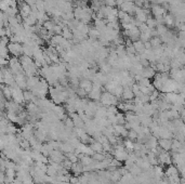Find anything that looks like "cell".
I'll list each match as a JSON object with an SVG mask.
<instances>
[{
	"label": "cell",
	"mask_w": 185,
	"mask_h": 184,
	"mask_svg": "<svg viewBox=\"0 0 185 184\" xmlns=\"http://www.w3.org/2000/svg\"><path fill=\"white\" fill-rule=\"evenodd\" d=\"M9 52L12 57H20L23 55V43H18V42H10L8 45Z\"/></svg>",
	"instance_id": "1"
},
{
	"label": "cell",
	"mask_w": 185,
	"mask_h": 184,
	"mask_svg": "<svg viewBox=\"0 0 185 184\" xmlns=\"http://www.w3.org/2000/svg\"><path fill=\"white\" fill-rule=\"evenodd\" d=\"M150 12L154 18H159V16H164L167 14V10L164 9L161 4H156V3H152V8H150Z\"/></svg>",
	"instance_id": "2"
},
{
	"label": "cell",
	"mask_w": 185,
	"mask_h": 184,
	"mask_svg": "<svg viewBox=\"0 0 185 184\" xmlns=\"http://www.w3.org/2000/svg\"><path fill=\"white\" fill-rule=\"evenodd\" d=\"M119 10H123V11L127 12L128 14H131L132 16H134L135 14V9H137V6L133 1H129V2H123V4H120L118 7Z\"/></svg>",
	"instance_id": "3"
},
{
	"label": "cell",
	"mask_w": 185,
	"mask_h": 184,
	"mask_svg": "<svg viewBox=\"0 0 185 184\" xmlns=\"http://www.w3.org/2000/svg\"><path fill=\"white\" fill-rule=\"evenodd\" d=\"M123 100L125 101H132V100H134L135 95L134 93L132 92V89L130 87H123Z\"/></svg>",
	"instance_id": "4"
},
{
	"label": "cell",
	"mask_w": 185,
	"mask_h": 184,
	"mask_svg": "<svg viewBox=\"0 0 185 184\" xmlns=\"http://www.w3.org/2000/svg\"><path fill=\"white\" fill-rule=\"evenodd\" d=\"M133 46H134L135 50H137V54H143L145 51H146V48H145V45L142 40H137V41H133Z\"/></svg>",
	"instance_id": "5"
},
{
	"label": "cell",
	"mask_w": 185,
	"mask_h": 184,
	"mask_svg": "<svg viewBox=\"0 0 185 184\" xmlns=\"http://www.w3.org/2000/svg\"><path fill=\"white\" fill-rule=\"evenodd\" d=\"M156 76V69L153 68L152 66H148V67H144L143 69V77L148 78V79H152Z\"/></svg>",
	"instance_id": "6"
},
{
	"label": "cell",
	"mask_w": 185,
	"mask_h": 184,
	"mask_svg": "<svg viewBox=\"0 0 185 184\" xmlns=\"http://www.w3.org/2000/svg\"><path fill=\"white\" fill-rule=\"evenodd\" d=\"M102 93H103V92H102L101 90H92V91L88 94V99L91 100V101H100L102 96Z\"/></svg>",
	"instance_id": "7"
},
{
	"label": "cell",
	"mask_w": 185,
	"mask_h": 184,
	"mask_svg": "<svg viewBox=\"0 0 185 184\" xmlns=\"http://www.w3.org/2000/svg\"><path fill=\"white\" fill-rule=\"evenodd\" d=\"M164 25L168 27V28H171V27H174L175 25V18L172 14H166L164 15Z\"/></svg>",
	"instance_id": "8"
},
{
	"label": "cell",
	"mask_w": 185,
	"mask_h": 184,
	"mask_svg": "<svg viewBox=\"0 0 185 184\" xmlns=\"http://www.w3.org/2000/svg\"><path fill=\"white\" fill-rule=\"evenodd\" d=\"M62 36L65 39H67V40H73V38H74V34H73V30L70 29L68 26H64V27H63Z\"/></svg>",
	"instance_id": "9"
},
{
	"label": "cell",
	"mask_w": 185,
	"mask_h": 184,
	"mask_svg": "<svg viewBox=\"0 0 185 184\" xmlns=\"http://www.w3.org/2000/svg\"><path fill=\"white\" fill-rule=\"evenodd\" d=\"M90 146H91V149L95 152V153H104V146H103L102 143L98 142V141H95L92 144H90Z\"/></svg>",
	"instance_id": "10"
},
{
	"label": "cell",
	"mask_w": 185,
	"mask_h": 184,
	"mask_svg": "<svg viewBox=\"0 0 185 184\" xmlns=\"http://www.w3.org/2000/svg\"><path fill=\"white\" fill-rule=\"evenodd\" d=\"M94 159H93L92 156H88V155H84V157L80 159V163L84 165V166H90L91 163H93Z\"/></svg>",
	"instance_id": "11"
},
{
	"label": "cell",
	"mask_w": 185,
	"mask_h": 184,
	"mask_svg": "<svg viewBox=\"0 0 185 184\" xmlns=\"http://www.w3.org/2000/svg\"><path fill=\"white\" fill-rule=\"evenodd\" d=\"M156 28H157V32H158V36L164 35V34H167L169 32V28L164 24H159V25H157Z\"/></svg>",
	"instance_id": "12"
},
{
	"label": "cell",
	"mask_w": 185,
	"mask_h": 184,
	"mask_svg": "<svg viewBox=\"0 0 185 184\" xmlns=\"http://www.w3.org/2000/svg\"><path fill=\"white\" fill-rule=\"evenodd\" d=\"M149 41H150V45H152L153 48H157V47H159V46L162 45V41H161V39L159 36H157V37H153Z\"/></svg>",
	"instance_id": "13"
},
{
	"label": "cell",
	"mask_w": 185,
	"mask_h": 184,
	"mask_svg": "<svg viewBox=\"0 0 185 184\" xmlns=\"http://www.w3.org/2000/svg\"><path fill=\"white\" fill-rule=\"evenodd\" d=\"M36 7H37V9H38L39 12H43V13L47 12V10H46L45 0H37L36 1Z\"/></svg>",
	"instance_id": "14"
},
{
	"label": "cell",
	"mask_w": 185,
	"mask_h": 184,
	"mask_svg": "<svg viewBox=\"0 0 185 184\" xmlns=\"http://www.w3.org/2000/svg\"><path fill=\"white\" fill-rule=\"evenodd\" d=\"M65 156L68 158L69 160L72 161L73 163H78V161H80L79 160L78 155H76L75 153H65Z\"/></svg>",
	"instance_id": "15"
},
{
	"label": "cell",
	"mask_w": 185,
	"mask_h": 184,
	"mask_svg": "<svg viewBox=\"0 0 185 184\" xmlns=\"http://www.w3.org/2000/svg\"><path fill=\"white\" fill-rule=\"evenodd\" d=\"M123 87L121 86V85H119V86L116 87V89L114 90L113 92H112V94L116 95L117 98L120 99L121 96H123Z\"/></svg>",
	"instance_id": "16"
},
{
	"label": "cell",
	"mask_w": 185,
	"mask_h": 184,
	"mask_svg": "<svg viewBox=\"0 0 185 184\" xmlns=\"http://www.w3.org/2000/svg\"><path fill=\"white\" fill-rule=\"evenodd\" d=\"M153 37H152V34H150V30H149V32H146V33H141L140 40H142L143 42L149 41Z\"/></svg>",
	"instance_id": "17"
},
{
	"label": "cell",
	"mask_w": 185,
	"mask_h": 184,
	"mask_svg": "<svg viewBox=\"0 0 185 184\" xmlns=\"http://www.w3.org/2000/svg\"><path fill=\"white\" fill-rule=\"evenodd\" d=\"M47 175H49V177H57V175H59V171L53 166L49 165L48 170H47Z\"/></svg>",
	"instance_id": "18"
},
{
	"label": "cell",
	"mask_w": 185,
	"mask_h": 184,
	"mask_svg": "<svg viewBox=\"0 0 185 184\" xmlns=\"http://www.w3.org/2000/svg\"><path fill=\"white\" fill-rule=\"evenodd\" d=\"M137 137H139V132L137 131H135L134 129H130L129 130V134H128V139H130L131 141H137Z\"/></svg>",
	"instance_id": "19"
},
{
	"label": "cell",
	"mask_w": 185,
	"mask_h": 184,
	"mask_svg": "<svg viewBox=\"0 0 185 184\" xmlns=\"http://www.w3.org/2000/svg\"><path fill=\"white\" fill-rule=\"evenodd\" d=\"M93 159L95 161H103L106 159V156H105V153H94L93 154Z\"/></svg>",
	"instance_id": "20"
},
{
	"label": "cell",
	"mask_w": 185,
	"mask_h": 184,
	"mask_svg": "<svg viewBox=\"0 0 185 184\" xmlns=\"http://www.w3.org/2000/svg\"><path fill=\"white\" fill-rule=\"evenodd\" d=\"M158 143L160 144L161 147H162V149H169L171 147L170 141H169L168 139H161Z\"/></svg>",
	"instance_id": "21"
},
{
	"label": "cell",
	"mask_w": 185,
	"mask_h": 184,
	"mask_svg": "<svg viewBox=\"0 0 185 184\" xmlns=\"http://www.w3.org/2000/svg\"><path fill=\"white\" fill-rule=\"evenodd\" d=\"M76 93H77V96L78 98H80V99H86L88 98V93L86 92V90L82 89V88H78L77 90H76Z\"/></svg>",
	"instance_id": "22"
},
{
	"label": "cell",
	"mask_w": 185,
	"mask_h": 184,
	"mask_svg": "<svg viewBox=\"0 0 185 184\" xmlns=\"http://www.w3.org/2000/svg\"><path fill=\"white\" fill-rule=\"evenodd\" d=\"M54 25H55V24H54V22L52 21V20H49V21H47V22H45V23H43V27H45L47 30H49V32L53 30Z\"/></svg>",
	"instance_id": "23"
},
{
	"label": "cell",
	"mask_w": 185,
	"mask_h": 184,
	"mask_svg": "<svg viewBox=\"0 0 185 184\" xmlns=\"http://www.w3.org/2000/svg\"><path fill=\"white\" fill-rule=\"evenodd\" d=\"M117 117V120H118V125H126V122H127V120H126L125 118V114L123 113H118L116 115Z\"/></svg>",
	"instance_id": "24"
},
{
	"label": "cell",
	"mask_w": 185,
	"mask_h": 184,
	"mask_svg": "<svg viewBox=\"0 0 185 184\" xmlns=\"http://www.w3.org/2000/svg\"><path fill=\"white\" fill-rule=\"evenodd\" d=\"M104 4L111 8H117L118 7V2L117 0H104Z\"/></svg>",
	"instance_id": "25"
},
{
	"label": "cell",
	"mask_w": 185,
	"mask_h": 184,
	"mask_svg": "<svg viewBox=\"0 0 185 184\" xmlns=\"http://www.w3.org/2000/svg\"><path fill=\"white\" fill-rule=\"evenodd\" d=\"M53 33L54 35H62L63 33V26L60 24H55L53 28Z\"/></svg>",
	"instance_id": "26"
},
{
	"label": "cell",
	"mask_w": 185,
	"mask_h": 184,
	"mask_svg": "<svg viewBox=\"0 0 185 184\" xmlns=\"http://www.w3.org/2000/svg\"><path fill=\"white\" fill-rule=\"evenodd\" d=\"M175 59L179 61L181 64H182L183 66L185 65V51H183V52H181V53L178 55V57H175Z\"/></svg>",
	"instance_id": "27"
},
{
	"label": "cell",
	"mask_w": 185,
	"mask_h": 184,
	"mask_svg": "<svg viewBox=\"0 0 185 184\" xmlns=\"http://www.w3.org/2000/svg\"><path fill=\"white\" fill-rule=\"evenodd\" d=\"M139 85H140V86H144V87H148L149 85H150V79H148V78H145L144 77L143 79H142V80H140L139 81Z\"/></svg>",
	"instance_id": "28"
},
{
	"label": "cell",
	"mask_w": 185,
	"mask_h": 184,
	"mask_svg": "<svg viewBox=\"0 0 185 184\" xmlns=\"http://www.w3.org/2000/svg\"><path fill=\"white\" fill-rule=\"evenodd\" d=\"M127 15H128V13H127V12L123 11V10H119V13H118V18H119L120 21H121V20H123V18L127 16Z\"/></svg>",
	"instance_id": "29"
},
{
	"label": "cell",
	"mask_w": 185,
	"mask_h": 184,
	"mask_svg": "<svg viewBox=\"0 0 185 184\" xmlns=\"http://www.w3.org/2000/svg\"><path fill=\"white\" fill-rule=\"evenodd\" d=\"M69 182H70V184H76L77 182H79V177L72 175V177H70V179H69Z\"/></svg>",
	"instance_id": "30"
},
{
	"label": "cell",
	"mask_w": 185,
	"mask_h": 184,
	"mask_svg": "<svg viewBox=\"0 0 185 184\" xmlns=\"http://www.w3.org/2000/svg\"><path fill=\"white\" fill-rule=\"evenodd\" d=\"M144 45H145V48H146V50H150V49H153L152 45H150V41L144 42Z\"/></svg>",
	"instance_id": "31"
},
{
	"label": "cell",
	"mask_w": 185,
	"mask_h": 184,
	"mask_svg": "<svg viewBox=\"0 0 185 184\" xmlns=\"http://www.w3.org/2000/svg\"><path fill=\"white\" fill-rule=\"evenodd\" d=\"M78 1H84V2H88L89 0H78Z\"/></svg>",
	"instance_id": "32"
}]
</instances>
